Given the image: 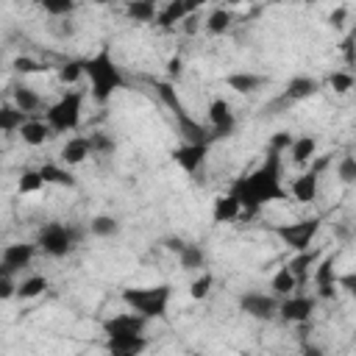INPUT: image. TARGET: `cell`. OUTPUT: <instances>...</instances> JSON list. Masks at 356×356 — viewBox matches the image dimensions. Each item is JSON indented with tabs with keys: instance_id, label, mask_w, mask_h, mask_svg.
<instances>
[{
	"instance_id": "obj_31",
	"label": "cell",
	"mask_w": 356,
	"mask_h": 356,
	"mask_svg": "<svg viewBox=\"0 0 356 356\" xmlns=\"http://www.w3.org/2000/svg\"><path fill=\"white\" fill-rule=\"evenodd\" d=\"M206 31L211 33V36H222V33H228L231 31V25H234V14L228 11V8H214L209 17H206Z\"/></svg>"
},
{
	"instance_id": "obj_40",
	"label": "cell",
	"mask_w": 356,
	"mask_h": 356,
	"mask_svg": "<svg viewBox=\"0 0 356 356\" xmlns=\"http://www.w3.org/2000/svg\"><path fill=\"white\" fill-rule=\"evenodd\" d=\"M337 178H339L342 184H353V181H356V159H353L350 153H345V156L339 159V164H337Z\"/></svg>"
},
{
	"instance_id": "obj_21",
	"label": "cell",
	"mask_w": 356,
	"mask_h": 356,
	"mask_svg": "<svg viewBox=\"0 0 356 356\" xmlns=\"http://www.w3.org/2000/svg\"><path fill=\"white\" fill-rule=\"evenodd\" d=\"M236 217H242V209H239V203H236V197H234L231 192L217 195V197L211 200V222H214V225L234 222Z\"/></svg>"
},
{
	"instance_id": "obj_18",
	"label": "cell",
	"mask_w": 356,
	"mask_h": 356,
	"mask_svg": "<svg viewBox=\"0 0 356 356\" xmlns=\"http://www.w3.org/2000/svg\"><path fill=\"white\" fill-rule=\"evenodd\" d=\"M33 256H36V245H31V242H11V245L3 248L0 261H3L11 273H17V270H25V267L33 261Z\"/></svg>"
},
{
	"instance_id": "obj_17",
	"label": "cell",
	"mask_w": 356,
	"mask_h": 356,
	"mask_svg": "<svg viewBox=\"0 0 356 356\" xmlns=\"http://www.w3.org/2000/svg\"><path fill=\"white\" fill-rule=\"evenodd\" d=\"M222 83H225L228 89H234L236 95H253V92H259L264 83H270V78H267V75H259V72H250V70H239V72H228V75L222 78Z\"/></svg>"
},
{
	"instance_id": "obj_1",
	"label": "cell",
	"mask_w": 356,
	"mask_h": 356,
	"mask_svg": "<svg viewBox=\"0 0 356 356\" xmlns=\"http://www.w3.org/2000/svg\"><path fill=\"white\" fill-rule=\"evenodd\" d=\"M239 209H242V217H253L261 206L273 203V200H284L286 197V189H284V156L275 153V150H267L264 153V161L239 175L231 189H228Z\"/></svg>"
},
{
	"instance_id": "obj_24",
	"label": "cell",
	"mask_w": 356,
	"mask_h": 356,
	"mask_svg": "<svg viewBox=\"0 0 356 356\" xmlns=\"http://www.w3.org/2000/svg\"><path fill=\"white\" fill-rule=\"evenodd\" d=\"M175 256H178L181 270H186V273H203V267H206V261H209L206 250H203L200 245H195V242H184V248H181Z\"/></svg>"
},
{
	"instance_id": "obj_22",
	"label": "cell",
	"mask_w": 356,
	"mask_h": 356,
	"mask_svg": "<svg viewBox=\"0 0 356 356\" xmlns=\"http://www.w3.org/2000/svg\"><path fill=\"white\" fill-rule=\"evenodd\" d=\"M286 156L292 159V164H309L317 156V136L303 134V136H292Z\"/></svg>"
},
{
	"instance_id": "obj_2",
	"label": "cell",
	"mask_w": 356,
	"mask_h": 356,
	"mask_svg": "<svg viewBox=\"0 0 356 356\" xmlns=\"http://www.w3.org/2000/svg\"><path fill=\"white\" fill-rule=\"evenodd\" d=\"M150 86H153L156 97L161 100V106L172 114L175 128H178V136H181L186 145H211V134H209L206 122H200V120L186 108V103L181 100L175 83H170L167 78H159V81L153 78Z\"/></svg>"
},
{
	"instance_id": "obj_36",
	"label": "cell",
	"mask_w": 356,
	"mask_h": 356,
	"mask_svg": "<svg viewBox=\"0 0 356 356\" xmlns=\"http://www.w3.org/2000/svg\"><path fill=\"white\" fill-rule=\"evenodd\" d=\"M42 186H44V181H42V175H39V167H36V170H22L19 181H17V192H19V195H33V192H39Z\"/></svg>"
},
{
	"instance_id": "obj_28",
	"label": "cell",
	"mask_w": 356,
	"mask_h": 356,
	"mask_svg": "<svg viewBox=\"0 0 356 356\" xmlns=\"http://www.w3.org/2000/svg\"><path fill=\"white\" fill-rule=\"evenodd\" d=\"M270 289H273V298H289V295H295L298 292V281H295V275L286 270V264L284 267H278L275 273H273V278H270Z\"/></svg>"
},
{
	"instance_id": "obj_47",
	"label": "cell",
	"mask_w": 356,
	"mask_h": 356,
	"mask_svg": "<svg viewBox=\"0 0 356 356\" xmlns=\"http://www.w3.org/2000/svg\"><path fill=\"white\" fill-rule=\"evenodd\" d=\"M164 245H167V250H172V253H178V250L184 248V239H167Z\"/></svg>"
},
{
	"instance_id": "obj_37",
	"label": "cell",
	"mask_w": 356,
	"mask_h": 356,
	"mask_svg": "<svg viewBox=\"0 0 356 356\" xmlns=\"http://www.w3.org/2000/svg\"><path fill=\"white\" fill-rule=\"evenodd\" d=\"M353 83H356V78H353V72H350V70H334V72L328 75V86H331L337 95L350 92V89H353Z\"/></svg>"
},
{
	"instance_id": "obj_48",
	"label": "cell",
	"mask_w": 356,
	"mask_h": 356,
	"mask_svg": "<svg viewBox=\"0 0 356 356\" xmlns=\"http://www.w3.org/2000/svg\"><path fill=\"white\" fill-rule=\"evenodd\" d=\"M303 356H323V348H317V345H306V348H303Z\"/></svg>"
},
{
	"instance_id": "obj_33",
	"label": "cell",
	"mask_w": 356,
	"mask_h": 356,
	"mask_svg": "<svg viewBox=\"0 0 356 356\" xmlns=\"http://www.w3.org/2000/svg\"><path fill=\"white\" fill-rule=\"evenodd\" d=\"M44 289H47V278H44V275H28V278H22V281L17 284V298H19V300H33V298H39Z\"/></svg>"
},
{
	"instance_id": "obj_26",
	"label": "cell",
	"mask_w": 356,
	"mask_h": 356,
	"mask_svg": "<svg viewBox=\"0 0 356 356\" xmlns=\"http://www.w3.org/2000/svg\"><path fill=\"white\" fill-rule=\"evenodd\" d=\"M19 136H22V142L25 145H31V147H39V145H44L50 136H53V131L47 128V122L44 120H25L22 122V128H19Z\"/></svg>"
},
{
	"instance_id": "obj_43",
	"label": "cell",
	"mask_w": 356,
	"mask_h": 356,
	"mask_svg": "<svg viewBox=\"0 0 356 356\" xmlns=\"http://www.w3.org/2000/svg\"><path fill=\"white\" fill-rule=\"evenodd\" d=\"M289 142H292V136H289L286 131H278V134H275V136L270 139L267 150H275V153H281V156H284V153L289 150Z\"/></svg>"
},
{
	"instance_id": "obj_10",
	"label": "cell",
	"mask_w": 356,
	"mask_h": 356,
	"mask_svg": "<svg viewBox=\"0 0 356 356\" xmlns=\"http://www.w3.org/2000/svg\"><path fill=\"white\" fill-rule=\"evenodd\" d=\"M314 303H317V298L295 292V295H289V298H281V300H278V317H281L284 323L300 325V323H306V320L312 317Z\"/></svg>"
},
{
	"instance_id": "obj_3",
	"label": "cell",
	"mask_w": 356,
	"mask_h": 356,
	"mask_svg": "<svg viewBox=\"0 0 356 356\" xmlns=\"http://www.w3.org/2000/svg\"><path fill=\"white\" fill-rule=\"evenodd\" d=\"M83 78H89V95L100 106L108 103L111 95L125 89V83H128L108 47H100L89 58H83Z\"/></svg>"
},
{
	"instance_id": "obj_46",
	"label": "cell",
	"mask_w": 356,
	"mask_h": 356,
	"mask_svg": "<svg viewBox=\"0 0 356 356\" xmlns=\"http://www.w3.org/2000/svg\"><path fill=\"white\" fill-rule=\"evenodd\" d=\"M56 33H58V36H72V33H75V22H72V19H61V25L56 28Z\"/></svg>"
},
{
	"instance_id": "obj_25",
	"label": "cell",
	"mask_w": 356,
	"mask_h": 356,
	"mask_svg": "<svg viewBox=\"0 0 356 356\" xmlns=\"http://www.w3.org/2000/svg\"><path fill=\"white\" fill-rule=\"evenodd\" d=\"M320 259V253L317 250H300V253H295L289 261H286V270L295 275V281H298V286L312 275V267H314V261Z\"/></svg>"
},
{
	"instance_id": "obj_42",
	"label": "cell",
	"mask_w": 356,
	"mask_h": 356,
	"mask_svg": "<svg viewBox=\"0 0 356 356\" xmlns=\"http://www.w3.org/2000/svg\"><path fill=\"white\" fill-rule=\"evenodd\" d=\"M181 75H184V58L181 56H170L167 58V81L175 83Z\"/></svg>"
},
{
	"instance_id": "obj_35",
	"label": "cell",
	"mask_w": 356,
	"mask_h": 356,
	"mask_svg": "<svg viewBox=\"0 0 356 356\" xmlns=\"http://www.w3.org/2000/svg\"><path fill=\"white\" fill-rule=\"evenodd\" d=\"M211 286H214V275H211L209 270H203L197 278H192V284H189V298H192V300H206V298L211 295Z\"/></svg>"
},
{
	"instance_id": "obj_16",
	"label": "cell",
	"mask_w": 356,
	"mask_h": 356,
	"mask_svg": "<svg viewBox=\"0 0 356 356\" xmlns=\"http://www.w3.org/2000/svg\"><path fill=\"white\" fill-rule=\"evenodd\" d=\"M320 81L317 78H312V75H295V78H289L286 81V86H284V100L292 106V103H303V100H309V97H314L317 92H320Z\"/></svg>"
},
{
	"instance_id": "obj_50",
	"label": "cell",
	"mask_w": 356,
	"mask_h": 356,
	"mask_svg": "<svg viewBox=\"0 0 356 356\" xmlns=\"http://www.w3.org/2000/svg\"><path fill=\"white\" fill-rule=\"evenodd\" d=\"M0 72H3V64H0Z\"/></svg>"
},
{
	"instance_id": "obj_14",
	"label": "cell",
	"mask_w": 356,
	"mask_h": 356,
	"mask_svg": "<svg viewBox=\"0 0 356 356\" xmlns=\"http://www.w3.org/2000/svg\"><path fill=\"white\" fill-rule=\"evenodd\" d=\"M323 164H325V161H317L312 170L300 172V175L292 181L289 192H292V197H295L298 203H314V200H317V195H320V170H323ZM289 192H286V195H289Z\"/></svg>"
},
{
	"instance_id": "obj_15",
	"label": "cell",
	"mask_w": 356,
	"mask_h": 356,
	"mask_svg": "<svg viewBox=\"0 0 356 356\" xmlns=\"http://www.w3.org/2000/svg\"><path fill=\"white\" fill-rule=\"evenodd\" d=\"M209 147L211 145H178L170 156H172V161L186 172V175H195L200 167H203V161H206V156H209Z\"/></svg>"
},
{
	"instance_id": "obj_6",
	"label": "cell",
	"mask_w": 356,
	"mask_h": 356,
	"mask_svg": "<svg viewBox=\"0 0 356 356\" xmlns=\"http://www.w3.org/2000/svg\"><path fill=\"white\" fill-rule=\"evenodd\" d=\"M78 242H81V228L67 225V222H44L33 245L50 259H64L78 248Z\"/></svg>"
},
{
	"instance_id": "obj_39",
	"label": "cell",
	"mask_w": 356,
	"mask_h": 356,
	"mask_svg": "<svg viewBox=\"0 0 356 356\" xmlns=\"http://www.w3.org/2000/svg\"><path fill=\"white\" fill-rule=\"evenodd\" d=\"M11 67H14V72H19V75H36V72H44V70H47V64H42V61L33 58V56H17V58L11 61Z\"/></svg>"
},
{
	"instance_id": "obj_4",
	"label": "cell",
	"mask_w": 356,
	"mask_h": 356,
	"mask_svg": "<svg viewBox=\"0 0 356 356\" xmlns=\"http://www.w3.org/2000/svg\"><path fill=\"white\" fill-rule=\"evenodd\" d=\"M122 303L128 312L150 320H164L167 309H170V298H172V286L170 284H150V286H125L122 289Z\"/></svg>"
},
{
	"instance_id": "obj_12",
	"label": "cell",
	"mask_w": 356,
	"mask_h": 356,
	"mask_svg": "<svg viewBox=\"0 0 356 356\" xmlns=\"http://www.w3.org/2000/svg\"><path fill=\"white\" fill-rule=\"evenodd\" d=\"M197 11H200V3H189V0H170V3H164V6L156 11L153 25H156V28L170 31V28L181 25L186 17H192V14H197Z\"/></svg>"
},
{
	"instance_id": "obj_20",
	"label": "cell",
	"mask_w": 356,
	"mask_h": 356,
	"mask_svg": "<svg viewBox=\"0 0 356 356\" xmlns=\"http://www.w3.org/2000/svg\"><path fill=\"white\" fill-rule=\"evenodd\" d=\"M147 348V337H108L106 353L108 356H142Z\"/></svg>"
},
{
	"instance_id": "obj_9",
	"label": "cell",
	"mask_w": 356,
	"mask_h": 356,
	"mask_svg": "<svg viewBox=\"0 0 356 356\" xmlns=\"http://www.w3.org/2000/svg\"><path fill=\"white\" fill-rule=\"evenodd\" d=\"M239 312L253 317V320H261V323H270L278 317V298L267 295V292H242L239 300H236Z\"/></svg>"
},
{
	"instance_id": "obj_41",
	"label": "cell",
	"mask_w": 356,
	"mask_h": 356,
	"mask_svg": "<svg viewBox=\"0 0 356 356\" xmlns=\"http://www.w3.org/2000/svg\"><path fill=\"white\" fill-rule=\"evenodd\" d=\"M89 145H92V153H100V156L114 150V139L106 134H89Z\"/></svg>"
},
{
	"instance_id": "obj_23",
	"label": "cell",
	"mask_w": 356,
	"mask_h": 356,
	"mask_svg": "<svg viewBox=\"0 0 356 356\" xmlns=\"http://www.w3.org/2000/svg\"><path fill=\"white\" fill-rule=\"evenodd\" d=\"M39 175H42V181H44V186H47V184H53V186H64V189H75V186H78V178H75L64 164H53V161H47V164L39 167Z\"/></svg>"
},
{
	"instance_id": "obj_13",
	"label": "cell",
	"mask_w": 356,
	"mask_h": 356,
	"mask_svg": "<svg viewBox=\"0 0 356 356\" xmlns=\"http://www.w3.org/2000/svg\"><path fill=\"white\" fill-rule=\"evenodd\" d=\"M334 253H325L323 259L314 261V270H312V278H314V286H317V298L323 300H331L337 295V270H334Z\"/></svg>"
},
{
	"instance_id": "obj_44",
	"label": "cell",
	"mask_w": 356,
	"mask_h": 356,
	"mask_svg": "<svg viewBox=\"0 0 356 356\" xmlns=\"http://www.w3.org/2000/svg\"><path fill=\"white\" fill-rule=\"evenodd\" d=\"M11 298H17V284L11 275H6L0 278V300H11Z\"/></svg>"
},
{
	"instance_id": "obj_19",
	"label": "cell",
	"mask_w": 356,
	"mask_h": 356,
	"mask_svg": "<svg viewBox=\"0 0 356 356\" xmlns=\"http://www.w3.org/2000/svg\"><path fill=\"white\" fill-rule=\"evenodd\" d=\"M61 164L70 170V167H78L83 164L89 156H92V145H89V136H70L61 147Z\"/></svg>"
},
{
	"instance_id": "obj_49",
	"label": "cell",
	"mask_w": 356,
	"mask_h": 356,
	"mask_svg": "<svg viewBox=\"0 0 356 356\" xmlns=\"http://www.w3.org/2000/svg\"><path fill=\"white\" fill-rule=\"evenodd\" d=\"M6 275H14V273H11V270H8V267L0 261V278H6Z\"/></svg>"
},
{
	"instance_id": "obj_7",
	"label": "cell",
	"mask_w": 356,
	"mask_h": 356,
	"mask_svg": "<svg viewBox=\"0 0 356 356\" xmlns=\"http://www.w3.org/2000/svg\"><path fill=\"white\" fill-rule=\"evenodd\" d=\"M320 217H303V220H295V222H278L273 225L270 231L281 239V245H286L289 250L300 253V250H309L317 231H320Z\"/></svg>"
},
{
	"instance_id": "obj_38",
	"label": "cell",
	"mask_w": 356,
	"mask_h": 356,
	"mask_svg": "<svg viewBox=\"0 0 356 356\" xmlns=\"http://www.w3.org/2000/svg\"><path fill=\"white\" fill-rule=\"evenodd\" d=\"M42 11L50 14V17H58V19H70L72 11H75V3L72 0H44Z\"/></svg>"
},
{
	"instance_id": "obj_27",
	"label": "cell",
	"mask_w": 356,
	"mask_h": 356,
	"mask_svg": "<svg viewBox=\"0 0 356 356\" xmlns=\"http://www.w3.org/2000/svg\"><path fill=\"white\" fill-rule=\"evenodd\" d=\"M11 103L22 111V114H33L39 106H42V97H39V92L33 89V86H25V83H17L14 86V92H11Z\"/></svg>"
},
{
	"instance_id": "obj_8",
	"label": "cell",
	"mask_w": 356,
	"mask_h": 356,
	"mask_svg": "<svg viewBox=\"0 0 356 356\" xmlns=\"http://www.w3.org/2000/svg\"><path fill=\"white\" fill-rule=\"evenodd\" d=\"M206 128L211 134V142L214 139H225L236 131V117H234V108L225 97H214L206 108Z\"/></svg>"
},
{
	"instance_id": "obj_32",
	"label": "cell",
	"mask_w": 356,
	"mask_h": 356,
	"mask_svg": "<svg viewBox=\"0 0 356 356\" xmlns=\"http://www.w3.org/2000/svg\"><path fill=\"white\" fill-rule=\"evenodd\" d=\"M156 11H159V6H156L153 0H131V3L125 6V14H128L134 22H153V19H156Z\"/></svg>"
},
{
	"instance_id": "obj_34",
	"label": "cell",
	"mask_w": 356,
	"mask_h": 356,
	"mask_svg": "<svg viewBox=\"0 0 356 356\" xmlns=\"http://www.w3.org/2000/svg\"><path fill=\"white\" fill-rule=\"evenodd\" d=\"M83 78V58H67L58 64V81L64 86H72Z\"/></svg>"
},
{
	"instance_id": "obj_30",
	"label": "cell",
	"mask_w": 356,
	"mask_h": 356,
	"mask_svg": "<svg viewBox=\"0 0 356 356\" xmlns=\"http://www.w3.org/2000/svg\"><path fill=\"white\" fill-rule=\"evenodd\" d=\"M28 114H22L14 103H0V134H14L22 128Z\"/></svg>"
},
{
	"instance_id": "obj_45",
	"label": "cell",
	"mask_w": 356,
	"mask_h": 356,
	"mask_svg": "<svg viewBox=\"0 0 356 356\" xmlns=\"http://www.w3.org/2000/svg\"><path fill=\"white\" fill-rule=\"evenodd\" d=\"M345 19H348V6H337V8L328 14V22H331L334 28H342Z\"/></svg>"
},
{
	"instance_id": "obj_5",
	"label": "cell",
	"mask_w": 356,
	"mask_h": 356,
	"mask_svg": "<svg viewBox=\"0 0 356 356\" xmlns=\"http://www.w3.org/2000/svg\"><path fill=\"white\" fill-rule=\"evenodd\" d=\"M81 111H83V92L67 89V92H61V97L56 103H50L44 108V122L53 131V136L67 134L81 125Z\"/></svg>"
},
{
	"instance_id": "obj_11",
	"label": "cell",
	"mask_w": 356,
	"mask_h": 356,
	"mask_svg": "<svg viewBox=\"0 0 356 356\" xmlns=\"http://www.w3.org/2000/svg\"><path fill=\"white\" fill-rule=\"evenodd\" d=\"M147 328V320L134 314V312H120L103 320V337H142Z\"/></svg>"
},
{
	"instance_id": "obj_29",
	"label": "cell",
	"mask_w": 356,
	"mask_h": 356,
	"mask_svg": "<svg viewBox=\"0 0 356 356\" xmlns=\"http://www.w3.org/2000/svg\"><path fill=\"white\" fill-rule=\"evenodd\" d=\"M89 234L97 236V239H111L120 234V220L111 217V214H97L89 220Z\"/></svg>"
}]
</instances>
